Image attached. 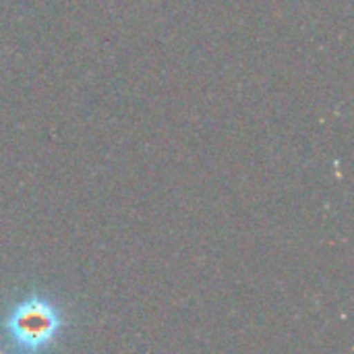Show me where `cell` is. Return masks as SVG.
<instances>
[{
  "mask_svg": "<svg viewBox=\"0 0 354 354\" xmlns=\"http://www.w3.org/2000/svg\"><path fill=\"white\" fill-rule=\"evenodd\" d=\"M58 328V311L48 301L37 297L19 303L6 319V330L17 346L31 353L46 348L56 338Z\"/></svg>",
  "mask_w": 354,
  "mask_h": 354,
  "instance_id": "obj_1",
  "label": "cell"
}]
</instances>
